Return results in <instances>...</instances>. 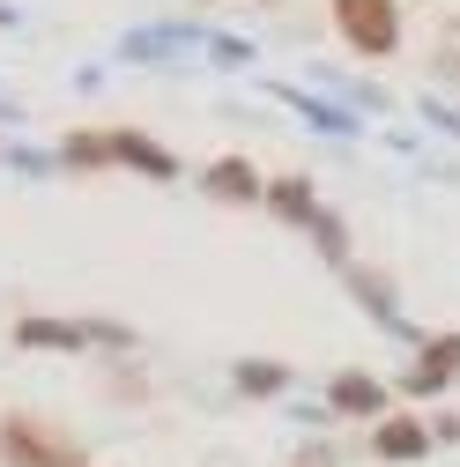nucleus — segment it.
<instances>
[{"label":"nucleus","mask_w":460,"mask_h":467,"mask_svg":"<svg viewBox=\"0 0 460 467\" xmlns=\"http://www.w3.org/2000/svg\"><path fill=\"white\" fill-rule=\"evenodd\" d=\"M0 452H8V467H52V445H37L30 423H8V431H0Z\"/></svg>","instance_id":"4"},{"label":"nucleus","mask_w":460,"mask_h":467,"mask_svg":"<svg viewBox=\"0 0 460 467\" xmlns=\"http://www.w3.org/2000/svg\"><path fill=\"white\" fill-rule=\"evenodd\" d=\"M208 52H215V60H230V67H238V60H253V45H246V37H215Z\"/></svg>","instance_id":"8"},{"label":"nucleus","mask_w":460,"mask_h":467,"mask_svg":"<svg viewBox=\"0 0 460 467\" xmlns=\"http://www.w3.org/2000/svg\"><path fill=\"white\" fill-rule=\"evenodd\" d=\"M267 201H275L282 215H312V193H305V179H275V186H267Z\"/></svg>","instance_id":"7"},{"label":"nucleus","mask_w":460,"mask_h":467,"mask_svg":"<svg viewBox=\"0 0 460 467\" xmlns=\"http://www.w3.org/2000/svg\"><path fill=\"white\" fill-rule=\"evenodd\" d=\"M431 438H423V423H409V416H401V423H379V452L386 460H416Z\"/></svg>","instance_id":"5"},{"label":"nucleus","mask_w":460,"mask_h":467,"mask_svg":"<svg viewBox=\"0 0 460 467\" xmlns=\"http://www.w3.org/2000/svg\"><path fill=\"white\" fill-rule=\"evenodd\" d=\"M334 8V30L350 37L364 60H386V52L401 45V16H393V0H327Z\"/></svg>","instance_id":"1"},{"label":"nucleus","mask_w":460,"mask_h":467,"mask_svg":"<svg viewBox=\"0 0 460 467\" xmlns=\"http://www.w3.org/2000/svg\"><path fill=\"white\" fill-rule=\"evenodd\" d=\"M334 408H341V416H379L386 393H379V379H364V371H341V379H334Z\"/></svg>","instance_id":"2"},{"label":"nucleus","mask_w":460,"mask_h":467,"mask_svg":"<svg viewBox=\"0 0 460 467\" xmlns=\"http://www.w3.org/2000/svg\"><path fill=\"white\" fill-rule=\"evenodd\" d=\"M246 386H253V393H267V386H282V371H275V364H246Z\"/></svg>","instance_id":"9"},{"label":"nucleus","mask_w":460,"mask_h":467,"mask_svg":"<svg viewBox=\"0 0 460 467\" xmlns=\"http://www.w3.org/2000/svg\"><path fill=\"white\" fill-rule=\"evenodd\" d=\"M208 186H215V193H230V201H253V193H260L253 163H238V156H230V163H215V171H208Z\"/></svg>","instance_id":"6"},{"label":"nucleus","mask_w":460,"mask_h":467,"mask_svg":"<svg viewBox=\"0 0 460 467\" xmlns=\"http://www.w3.org/2000/svg\"><path fill=\"white\" fill-rule=\"evenodd\" d=\"M111 156L141 163L149 179H171V171H179V163H171V149H156V141H141V134H111Z\"/></svg>","instance_id":"3"}]
</instances>
